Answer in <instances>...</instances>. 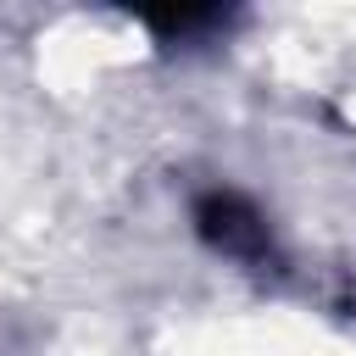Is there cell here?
I'll return each instance as SVG.
<instances>
[{"mask_svg":"<svg viewBox=\"0 0 356 356\" xmlns=\"http://www.w3.org/2000/svg\"><path fill=\"white\" fill-rule=\"evenodd\" d=\"M195 228L206 245H217L222 256H239V261H267L273 256V239H267V222L261 211L234 195V189H211L195 200Z\"/></svg>","mask_w":356,"mask_h":356,"instance_id":"1","label":"cell"}]
</instances>
